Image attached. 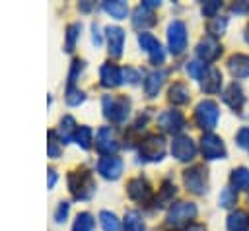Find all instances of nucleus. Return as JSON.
Here are the masks:
<instances>
[{"instance_id":"f257e3e1","label":"nucleus","mask_w":249,"mask_h":231,"mask_svg":"<svg viewBox=\"0 0 249 231\" xmlns=\"http://www.w3.org/2000/svg\"><path fill=\"white\" fill-rule=\"evenodd\" d=\"M95 188V179L88 169H76L68 173V190L74 200H89Z\"/></svg>"},{"instance_id":"f03ea898","label":"nucleus","mask_w":249,"mask_h":231,"mask_svg":"<svg viewBox=\"0 0 249 231\" xmlns=\"http://www.w3.org/2000/svg\"><path fill=\"white\" fill-rule=\"evenodd\" d=\"M101 109H103V116L107 120L123 124L130 113V99L126 95H103Z\"/></svg>"},{"instance_id":"7ed1b4c3","label":"nucleus","mask_w":249,"mask_h":231,"mask_svg":"<svg viewBox=\"0 0 249 231\" xmlns=\"http://www.w3.org/2000/svg\"><path fill=\"white\" fill-rule=\"evenodd\" d=\"M198 210H196V204L195 202H175L169 212H167V217H165V223L173 229H181V227H189L193 225V219L196 217Z\"/></svg>"},{"instance_id":"20e7f679","label":"nucleus","mask_w":249,"mask_h":231,"mask_svg":"<svg viewBox=\"0 0 249 231\" xmlns=\"http://www.w3.org/2000/svg\"><path fill=\"white\" fill-rule=\"evenodd\" d=\"M220 118V107L216 101L212 99H202L196 107H195V122L198 124V128L210 132Z\"/></svg>"},{"instance_id":"39448f33","label":"nucleus","mask_w":249,"mask_h":231,"mask_svg":"<svg viewBox=\"0 0 249 231\" xmlns=\"http://www.w3.org/2000/svg\"><path fill=\"white\" fill-rule=\"evenodd\" d=\"M183 184L193 194H204L208 190V171L204 165L196 163L183 171Z\"/></svg>"},{"instance_id":"423d86ee","label":"nucleus","mask_w":249,"mask_h":231,"mask_svg":"<svg viewBox=\"0 0 249 231\" xmlns=\"http://www.w3.org/2000/svg\"><path fill=\"white\" fill-rule=\"evenodd\" d=\"M140 161H161L165 155V140L161 134H148L138 148Z\"/></svg>"},{"instance_id":"0eeeda50","label":"nucleus","mask_w":249,"mask_h":231,"mask_svg":"<svg viewBox=\"0 0 249 231\" xmlns=\"http://www.w3.org/2000/svg\"><path fill=\"white\" fill-rule=\"evenodd\" d=\"M187 41H189V35H187L185 21L173 19L167 25V49H169V52L171 54H181L187 49Z\"/></svg>"},{"instance_id":"6e6552de","label":"nucleus","mask_w":249,"mask_h":231,"mask_svg":"<svg viewBox=\"0 0 249 231\" xmlns=\"http://www.w3.org/2000/svg\"><path fill=\"white\" fill-rule=\"evenodd\" d=\"M200 153L208 161L226 159V155H228L226 146H224V140L220 136H216L214 132H204L200 136Z\"/></svg>"},{"instance_id":"1a4fd4ad","label":"nucleus","mask_w":249,"mask_h":231,"mask_svg":"<svg viewBox=\"0 0 249 231\" xmlns=\"http://www.w3.org/2000/svg\"><path fill=\"white\" fill-rule=\"evenodd\" d=\"M138 45H140L142 50L148 52L150 62H152L154 66H160V64L165 62V50H163L161 43H160L152 33H148V31H140V33H138Z\"/></svg>"},{"instance_id":"9d476101","label":"nucleus","mask_w":249,"mask_h":231,"mask_svg":"<svg viewBox=\"0 0 249 231\" xmlns=\"http://www.w3.org/2000/svg\"><path fill=\"white\" fill-rule=\"evenodd\" d=\"M158 126L167 134H179L185 128V115L175 109H167L158 115Z\"/></svg>"},{"instance_id":"9b49d317","label":"nucleus","mask_w":249,"mask_h":231,"mask_svg":"<svg viewBox=\"0 0 249 231\" xmlns=\"http://www.w3.org/2000/svg\"><path fill=\"white\" fill-rule=\"evenodd\" d=\"M171 155L179 161H193L196 155V144L191 136H175L171 142Z\"/></svg>"},{"instance_id":"f8f14e48","label":"nucleus","mask_w":249,"mask_h":231,"mask_svg":"<svg viewBox=\"0 0 249 231\" xmlns=\"http://www.w3.org/2000/svg\"><path fill=\"white\" fill-rule=\"evenodd\" d=\"M95 148L97 151L103 155H115V151L119 149V142L115 136V130L111 126H101L95 134Z\"/></svg>"},{"instance_id":"ddd939ff","label":"nucleus","mask_w":249,"mask_h":231,"mask_svg":"<svg viewBox=\"0 0 249 231\" xmlns=\"http://www.w3.org/2000/svg\"><path fill=\"white\" fill-rule=\"evenodd\" d=\"M126 194H128L130 200H134L138 204H144L152 198V184L144 177H134L126 182Z\"/></svg>"},{"instance_id":"4468645a","label":"nucleus","mask_w":249,"mask_h":231,"mask_svg":"<svg viewBox=\"0 0 249 231\" xmlns=\"http://www.w3.org/2000/svg\"><path fill=\"white\" fill-rule=\"evenodd\" d=\"M220 54H222V45L218 43L216 37L206 35V37H202V39L198 41V45H196V56H198V60H202L204 64H206V62H214Z\"/></svg>"},{"instance_id":"2eb2a0df","label":"nucleus","mask_w":249,"mask_h":231,"mask_svg":"<svg viewBox=\"0 0 249 231\" xmlns=\"http://www.w3.org/2000/svg\"><path fill=\"white\" fill-rule=\"evenodd\" d=\"M123 159L117 155H103L97 161V173L107 181H117L123 173Z\"/></svg>"},{"instance_id":"dca6fc26","label":"nucleus","mask_w":249,"mask_h":231,"mask_svg":"<svg viewBox=\"0 0 249 231\" xmlns=\"http://www.w3.org/2000/svg\"><path fill=\"white\" fill-rule=\"evenodd\" d=\"M105 39H107V47H109V54L111 56H121L123 49H124V29H121L119 25H109L105 29Z\"/></svg>"},{"instance_id":"f3484780","label":"nucleus","mask_w":249,"mask_h":231,"mask_svg":"<svg viewBox=\"0 0 249 231\" xmlns=\"http://www.w3.org/2000/svg\"><path fill=\"white\" fill-rule=\"evenodd\" d=\"M222 101L233 111V113H239L245 105V95H243V89L237 82H231L224 91H222Z\"/></svg>"},{"instance_id":"a211bd4d","label":"nucleus","mask_w":249,"mask_h":231,"mask_svg":"<svg viewBox=\"0 0 249 231\" xmlns=\"http://www.w3.org/2000/svg\"><path fill=\"white\" fill-rule=\"evenodd\" d=\"M99 82L103 87H117L123 83V68L111 64V62H103L99 68Z\"/></svg>"},{"instance_id":"6ab92c4d","label":"nucleus","mask_w":249,"mask_h":231,"mask_svg":"<svg viewBox=\"0 0 249 231\" xmlns=\"http://www.w3.org/2000/svg\"><path fill=\"white\" fill-rule=\"evenodd\" d=\"M198 82H200V87H202L204 93L214 95V93H218L222 89V72L218 68H214V66H208Z\"/></svg>"},{"instance_id":"aec40b11","label":"nucleus","mask_w":249,"mask_h":231,"mask_svg":"<svg viewBox=\"0 0 249 231\" xmlns=\"http://www.w3.org/2000/svg\"><path fill=\"white\" fill-rule=\"evenodd\" d=\"M228 70L233 78L237 80H243V78H249V54H243V52H235L228 58Z\"/></svg>"},{"instance_id":"412c9836","label":"nucleus","mask_w":249,"mask_h":231,"mask_svg":"<svg viewBox=\"0 0 249 231\" xmlns=\"http://www.w3.org/2000/svg\"><path fill=\"white\" fill-rule=\"evenodd\" d=\"M167 99L173 105H185L191 101V89L185 82H175L169 89H167Z\"/></svg>"},{"instance_id":"4be33fe9","label":"nucleus","mask_w":249,"mask_h":231,"mask_svg":"<svg viewBox=\"0 0 249 231\" xmlns=\"http://www.w3.org/2000/svg\"><path fill=\"white\" fill-rule=\"evenodd\" d=\"M165 76H167V74H165L163 70H152V72L146 76V80H144V91H146L148 97H156V95H158L160 87L163 85Z\"/></svg>"},{"instance_id":"5701e85b","label":"nucleus","mask_w":249,"mask_h":231,"mask_svg":"<svg viewBox=\"0 0 249 231\" xmlns=\"http://www.w3.org/2000/svg\"><path fill=\"white\" fill-rule=\"evenodd\" d=\"M228 231H249V214L243 210H235L226 219Z\"/></svg>"},{"instance_id":"b1692460","label":"nucleus","mask_w":249,"mask_h":231,"mask_svg":"<svg viewBox=\"0 0 249 231\" xmlns=\"http://www.w3.org/2000/svg\"><path fill=\"white\" fill-rule=\"evenodd\" d=\"M76 130H78V126H76L74 116L64 115V116L60 118V126H58V130H56V136H58V140H60L62 144H68L70 140H74Z\"/></svg>"},{"instance_id":"393cba45","label":"nucleus","mask_w":249,"mask_h":231,"mask_svg":"<svg viewBox=\"0 0 249 231\" xmlns=\"http://www.w3.org/2000/svg\"><path fill=\"white\" fill-rule=\"evenodd\" d=\"M156 23V17H154V12L152 10H148V8H144L142 4L134 10V14H132V25L136 27V29H144V27H150V25H154Z\"/></svg>"},{"instance_id":"a878e982","label":"nucleus","mask_w":249,"mask_h":231,"mask_svg":"<svg viewBox=\"0 0 249 231\" xmlns=\"http://www.w3.org/2000/svg\"><path fill=\"white\" fill-rule=\"evenodd\" d=\"M230 186L237 190H249V169L247 167H235L230 175Z\"/></svg>"},{"instance_id":"bb28decb","label":"nucleus","mask_w":249,"mask_h":231,"mask_svg":"<svg viewBox=\"0 0 249 231\" xmlns=\"http://www.w3.org/2000/svg\"><path fill=\"white\" fill-rule=\"evenodd\" d=\"M175 194H177V188H175V184L171 182V181H165L163 184H161V188L158 190V194H156V206L158 208H163V206H167V204H173V198H175Z\"/></svg>"},{"instance_id":"cd10ccee","label":"nucleus","mask_w":249,"mask_h":231,"mask_svg":"<svg viewBox=\"0 0 249 231\" xmlns=\"http://www.w3.org/2000/svg\"><path fill=\"white\" fill-rule=\"evenodd\" d=\"M123 231H146L144 219L136 210H128L124 214V221H123Z\"/></svg>"},{"instance_id":"c85d7f7f","label":"nucleus","mask_w":249,"mask_h":231,"mask_svg":"<svg viewBox=\"0 0 249 231\" xmlns=\"http://www.w3.org/2000/svg\"><path fill=\"white\" fill-rule=\"evenodd\" d=\"M103 10L115 19H124L128 14V4L123 0H109V2H103Z\"/></svg>"},{"instance_id":"c756f323","label":"nucleus","mask_w":249,"mask_h":231,"mask_svg":"<svg viewBox=\"0 0 249 231\" xmlns=\"http://www.w3.org/2000/svg\"><path fill=\"white\" fill-rule=\"evenodd\" d=\"M99 223H101L103 231H119L121 229V219L117 217V214H113L109 210L99 212Z\"/></svg>"},{"instance_id":"7c9ffc66","label":"nucleus","mask_w":249,"mask_h":231,"mask_svg":"<svg viewBox=\"0 0 249 231\" xmlns=\"http://www.w3.org/2000/svg\"><path fill=\"white\" fill-rule=\"evenodd\" d=\"M95 227V219L89 212H80L74 219V225H72V231H93Z\"/></svg>"},{"instance_id":"2f4dec72","label":"nucleus","mask_w":249,"mask_h":231,"mask_svg":"<svg viewBox=\"0 0 249 231\" xmlns=\"http://www.w3.org/2000/svg\"><path fill=\"white\" fill-rule=\"evenodd\" d=\"M74 142L82 149H89L91 148V142H93V130L89 126H78V130L74 134Z\"/></svg>"},{"instance_id":"473e14b6","label":"nucleus","mask_w":249,"mask_h":231,"mask_svg":"<svg viewBox=\"0 0 249 231\" xmlns=\"http://www.w3.org/2000/svg\"><path fill=\"white\" fill-rule=\"evenodd\" d=\"M80 31H82V23L80 21H74L66 27V41H64V50L66 52H72L74 50V45L80 37Z\"/></svg>"},{"instance_id":"72a5a7b5","label":"nucleus","mask_w":249,"mask_h":231,"mask_svg":"<svg viewBox=\"0 0 249 231\" xmlns=\"http://www.w3.org/2000/svg\"><path fill=\"white\" fill-rule=\"evenodd\" d=\"M226 27H228V17H224V16H216V17H212V19L208 21V25H206V29H208V33H210L212 37H220V35H224Z\"/></svg>"},{"instance_id":"f704fd0d","label":"nucleus","mask_w":249,"mask_h":231,"mask_svg":"<svg viewBox=\"0 0 249 231\" xmlns=\"http://www.w3.org/2000/svg\"><path fill=\"white\" fill-rule=\"evenodd\" d=\"M64 99H66V103H68L70 107H76V105H80V103L86 101V93H84L80 87L68 85V87H66V93H64Z\"/></svg>"},{"instance_id":"c9c22d12","label":"nucleus","mask_w":249,"mask_h":231,"mask_svg":"<svg viewBox=\"0 0 249 231\" xmlns=\"http://www.w3.org/2000/svg\"><path fill=\"white\" fill-rule=\"evenodd\" d=\"M218 204H220L222 208H226V210L233 208V206L237 204V194H235V190H233L231 186H226V188L220 192V196H218Z\"/></svg>"},{"instance_id":"e433bc0d","label":"nucleus","mask_w":249,"mask_h":231,"mask_svg":"<svg viewBox=\"0 0 249 231\" xmlns=\"http://www.w3.org/2000/svg\"><path fill=\"white\" fill-rule=\"evenodd\" d=\"M206 64L202 62V60H198V58H195V60H191V62H187V72H189V76L193 78V80H200L202 78V74L206 72Z\"/></svg>"},{"instance_id":"4c0bfd02","label":"nucleus","mask_w":249,"mask_h":231,"mask_svg":"<svg viewBox=\"0 0 249 231\" xmlns=\"http://www.w3.org/2000/svg\"><path fill=\"white\" fill-rule=\"evenodd\" d=\"M60 144H62V142L58 140L56 132L51 130V132H49V146H47L49 157H53V159H58V157H60Z\"/></svg>"},{"instance_id":"58836bf2","label":"nucleus","mask_w":249,"mask_h":231,"mask_svg":"<svg viewBox=\"0 0 249 231\" xmlns=\"http://www.w3.org/2000/svg\"><path fill=\"white\" fill-rule=\"evenodd\" d=\"M84 68H86V60H82V58L72 60V66H70V72H68V85H74L76 78L84 72Z\"/></svg>"},{"instance_id":"ea45409f","label":"nucleus","mask_w":249,"mask_h":231,"mask_svg":"<svg viewBox=\"0 0 249 231\" xmlns=\"http://www.w3.org/2000/svg\"><path fill=\"white\" fill-rule=\"evenodd\" d=\"M220 8H222V2H218V0H210V2H204V4H202V16L212 19V17H216V16H218Z\"/></svg>"},{"instance_id":"a19ab883","label":"nucleus","mask_w":249,"mask_h":231,"mask_svg":"<svg viewBox=\"0 0 249 231\" xmlns=\"http://www.w3.org/2000/svg\"><path fill=\"white\" fill-rule=\"evenodd\" d=\"M68 212H70V204H68L66 200L58 202V206H56V210H54V221H56V223H62V221L66 219Z\"/></svg>"},{"instance_id":"79ce46f5","label":"nucleus","mask_w":249,"mask_h":231,"mask_svg":"<svg viewBox=\"0 0 249 231\" xmlns=\"http://www.w3.org/2000/svg\"><path fill=\"white\" fill-rule=\"evenodd\" d=\"M123 82L126 83H138L140 82V72L130 68V66H124L123 68Z\"/></svg>"},{"instance_id":"37998d69","label":"nucleus","mask_w":249,"mask_h":231,"mask_svg":"<svg viewBox=\"0 0 249 231\" xmlns=\"http://www.w3.org/2000/svg\"><path fill=\"white\" fill-rule=\"evenodd\" d=\"M235 142H237L239 148L249 149V126H243V128L237 130V134H235Z\"/></svg>"},{"instance_id":"c03bdc74","label":"nucleus","mask_w":249,"mask_h":231,"mask_svg":"<svg viewBox=\"0 0 249 231\" xmlns=\"http://www.w3.org/2000/svg\"><path fill=\"white\" fill-rule=\"evenodd\" d=\"M91 41L95 43V47L101 45V29H99V23H91Z\"/></svg>"},{"instance_id":"a18cd8bd","label":"nucleus","mask_w":249,"mask_h":231,"mask_svg":"<svg viewBox=\"0 0 249 231\" xmlns=\"http://www.w3.org/2000/svg\"><path fill=\"white\" fill-rule=\"evenodd\" d=\"M233 14H249V2H235L230 8Z\"/></svg>"},{"instance_id":"49530a36","label":"nucleus","mask_w":249,"mask_h":231,"mask_svg":"<svg viewBox=\"0 0 249 231\" xmlns=\"http://www.w3.org/2000/svg\"><path fill=\"white\" fill-rule=\"evenodd\" d=\"M56 181H58V173H56V169L51 167V169L47 171V186H49V190L56 184Z\"/></svg>"},{"instance_id":"de8ad7c7","label":"nucleus","mask_w":249,"mask_h":231,"mask_svg":"<svg viewBox=\"0 0 249 231\" xmlns=\"http://www.w3.org/2000/svg\"><path fill=\"white\" fill-rule=\"evenodd\" d=\"M142 6H144V8H148V10H154V8H158V6H160V2H158V0H144V2H142Z\"/></svg>"},{"instance_id":"09e8293b","label":"nucleus","mask_w":249,"mask_h":231,"mask_svg":"<svg viewBox=\"0 0 249 231\" xmlns=\"http://www.w3.org/2000/svg\"><path fill=\"white\" fill-rule=\"evenodd\" d=\"M187 231H206V229H204V225H202V223H193V225H189V227H187Z\"/></svg>"},{"instance_id":"8fccbe9b","label":"nucleus","mask_w":249,"mask_h":231,"mask_svg":"<svg viewBox=\"0 0 249 231\" xmlns=\"http://www.w3.org/2000/svg\"><path fill=\"white\" fill-rule=\"evenodd\" d=\"M245 43L249 45V25H247V29H245Z\"/></svg>"}]
</instances>
